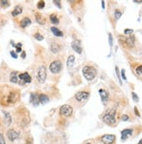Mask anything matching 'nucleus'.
<instances>
[{"label":"nucleus","mask_w":142,"mask_h":144,"mask_svg":"<svg viewBox=\"0 0 142 144\" xmlns=\"http://www.w3.org/2000/svg\"><path fill=\"white\" fill-rule=\"evenodd\" d=\"M132 99H133L134 102H136V103H138L140 99H139V96H138V95H137L136 93L132 92Z\"/></svg>","instance_id":"34"},{"label":"nucleus","mask_w":142,"mask_h":144,"mask_svg":"<svg viewBox=\"0 0 142 144\" xmlns=\"http://www.w3.org/2000/svg\"><path fill=\"white\" fill-rule=\"evenodd\" d=\"M115 115L116 110L115 109L110 108L106 111L105 115H103V122L108 125H114L116 123V119H115Z\"/></svg>","instance_id":"1"},{"label":"nucleus","mask_w":142,"mask_h":144,"mask_svg":"<svg viewBox=\"0 0 142 144\" xmlns=\"http://www.w3.org/2000/svg\"><path fill=\"white\" fill-rule=\"evenodd\" d=\"M17 74H18V72L17 71H13V72H11V76H10V81L11 82V83H17L18 81V77L17 76Z\"/></svg>","instance_id":"22"},{"label":"nucleus","mask_w":142,"mask_h":144,"mask_svg":"<svg viewBox=\"0 0 142 144\" xmlns=\"http://www.w3.org/2000/svg\"><path fill=\"white\" fill-rule=\"evenodd\" d=\"M51 31L52 32V34H53L55 37H58V38H61V37L64 36V34H63V32L61 31V30H58V28L53 27V26L51 28Z\"/></svg>","instance_id":"17"},{"label":"nucleus","mask_w":142,"mask_h":144,"mask_svg":"<svg viewBox=\"0 0 142 144\" xmlns=\"http://www.w3.org/2000/svg\"><path fill=\"white\" fill-rule=\"evenodd\" d=\"M38 99H39V103L41 104H46L49 103V97L44 94H40L38 96Z\"/></svg>","instance_id":"18"},{"label":"nucleus","mask_w":142,"mask_h":144,"mask_svg":"<svg viewBox=\"0 0 142 144\" xmlns=\"http://www.w3.org/2000/svg\"><path fill=\"white\" fill-rule=\"evenodd\" d=\"M101 5H102V9H105V2L101 1Z\"/></svg>","instance_id":"45"},{"label":"nucleus","mask_w":142,"mask_h":144,"mask_svg":"<svg viewBox=\"0 0 142 144\" xmlns=\"http://www.w3.org/2000/svg\"><path fill=\"white\" fill-rule=\"evenodd\" d=\"M25 56H26L25 51H23V52H22V54H21V57H22L23 59H24V58H25Z\"/></svg>","instance_id":"43"},{"label":"nucleus","mask_w":142,"mask_h":144,"mask_svg":"<svg viewBox=\"0 0 142 144\" xmlns=\"http://www.w3.org/2000/svg\"><path fill=\"white\" fill-rule=\"evenodd\" d=\"M0 144H5V140L3 134H0Z\"/></svg>","instance_id":"37"},{"label":"nucleus","mask_w":142,"mask_h":144,"mask_svg":"<svg viewBox=\"0 0 142 144\" xmlns=\"http://www.w3.org/2000/svg\"><path fill=\"white\" fill-rule=\"evenodd\" d=\"M25 144H33L32 143V139H27V141H26V143Z\"/></svg>","instance_id":"42"},{"label":"nucleus","mask_w":142,"mask_h":144,"mask_svg":"<svg viewBox=\"0 0 142 144\" xmlns=\"http://www.w3.org/2000/svg\"><path fill=\"white\" fill-rule=\"evenodd\" d=\"M115 70H116V74H117V77H118L119 81H120V84H122V81H121V77H120V72H119V68H118V66H116V67H115Z\"/></svg>","instance_id":"32"},{"label":"nucleus","mask_w":142,"mask_h":144,"mask_svg":"<svg viewBox=\"0 0 142 144\" xmlns=\"http://www.w3.org/2000/svg\"><path fill=\"white\" fill-rule=\"evenodd\" d=\"M132 134V129H131V128H126V129L121 131V140L122 141L126 140Z\"/></svg>","instance_id":"12"},{"label":"nucleus","mask_w":142,"mask_h":144,"mask_svg":"<svg viewBox=\"0 0 142 144\" xmlns=\"http://www.w3.org/2000/svg\"><path fill=\"white\" fill-rule=\"evenodd\" d=\"M86 144H92V143H90V142H88V143H86Z\"/></svg>","instance_id":"47"},{"label":"nucleus","mask_w":142,"mask_h":144,"mask_svg":"<svg viewBox=\"0 0 142 144\" xmlns=\"http://www.w3.org/2000/svg\"><path fill=\"white\" fill-rule=\"evenodd\" d=\"M121 16H122V12L120 11V10H116L114 11V17H115V18H116L117 20L120 19V18H121Z\"/></svg>","instance_id":"26"},{"label":"nucleus","mask_w":142,"mask_h":144,"mask_svg":"<svg viewBox=\"0 0 142 144\" xmlns=\"http://www.w3.org/2000/svg\"><path fill=\"white\" fill-rule=\"evenodd\" d=\"M121 77L124 80H126V72H125V69H121Z\"/></svg>","instance_id":"39"},{"label":"nucleus","mask_w":142,"mask_h":144,"mask_svg":"<svg viewBox=\"0 0 142 144\" xmlns=\"http://www.w3.org/2000/svg\"><path fill=\"white\" fill-rule=\"evenodd\" d=\"M13 47L16 48V51L17 52H22V49H21V46H22V44H11Z\"/></svg>","instance_id":"29"},{"label":"nucleus","mask_w":142,"mask_h":144,"mask_svg":"<svg viewBox=\"0 0 142 144\" xmlns=\"http://www.w3.org/2000/svg\"><path fill=\"white\" fill-rule=\"evenodd\" d=\"M74 62H75V57L72 56V55H71L70 57L67 58V61H66V65H67V67H68L69 69L73 66Z\"/></svg>","instance_id":"20"},{"label":"nucleus","mask_w":142,"mask_h":144,"mask_svg":"<svg viewBox=\"0 0 142 144\" xmlns=\"http://www.w3.org/2000/svg\"><path fill=\"white\" fill-rule=\"evenodd\" d=\"M10 54H11V56L13 57V58H17V57H18V55H17V53L15 51H13V50H11V51L10 52Z\"/></svg>","instance_id":"40"},{"label":"nucleus","mask_w":142,"mask_h":144,"mask_svg":"<svg viewBox=\"0 0 142 144\" xmlns=\"http://www.w3.org/2000/svg\"><path fill=\"white\" fill-rule=\"evenodd\" d=\"M134 113H135V115H136L137 116L140 117V114L139 113V110H138V109H137L136 107H134Z\"/></svg>","instance_id":"41"},{"label":"nucleus","mask_w":142,"mask_h":144,"mask_svg":"<svg viewBox=\"0 0 142 144\" xmlns=\"http://www.w3.org/2000/svg\"><path fill=\"white\" fill-rule=\"evenodd\" d=\"M44 5H45V3H44V1H39V2L37 4V6H38V9H43L44 8Z\"/></svg>","instance_id":"31"},{"label":"nucleus","mask_w":142,"mask_h":144,"mask_svg":"<svg viewBox=\"0 0 142 144\" xmlns=\"http://www.w3.org/2000/svg\"><path fill=\"white\" fill-rule=\"evenodd\" d=\"M7 136H8L9 140L13 142V141H15L16 139L18 138L19 134H18L16 130H14V129H10V130H8V132H7Z\"/></svg>","instance_id":"11"},{"label":"nucleus","mask_w":142,"mask_h":144,"mask_svg":"<svg viewBox=\"0 0 142 144\" xmlns=\"http://www.w3.org/2000/svg\"><path fill=\"white\" fill-rule=\"evenodd\" d=\"M51 49H52V52H54V53H57V52H58V50H59V47H58V45H56V44H52V45L51 46Z\"/></svg>","instance_id":"27"},{"label":"nucleus","mask_w":142,"mask_h":144,"mask_svg":"<svg viewBox=\"0 0 142 144\" xmlns=\"http://www.w3.org/2000/svg\"><path fill=\"white\" fill-rule=\"evenodd\" d=\"M134 42H135V37L133 35H130L128 38L125 39V43L129 48H132L134 45Z\"/></svg>","instance_id":"13"},{"label":"nucleus","mask_w":142,"mask_h":144,"mask_svg":"<svg viewBox=\"0 0 142 144\" xmlns=\"http://www.w3.org/2000/svg\"><path fill=\"white\" fill-rule=\"evenodd\" d=\"M82 73H83V75H84V77H86V80L91 81V80H93V79L96 77L98 72H97V69L94 67L86 65L83 68Z\"/></svg>","instance_id":"2"},{"label":"nucleus","mask_w":142,"mask_h":144,"mask_svg":"<svg viewBox=\"0 0 142 144\" xmlns=\"http://www.w3.org/2000/svg\"><path fill=\"white\" fill-rule=\"evenodd\" d=\"M53 4H55V5H57L59 9H61V7H62V5H61V3H60V1H58V0H53Z\"/></svg>","instance_id":"36"},{"label":"nucleus","mask_w":142,"mask_h":144,"mask_svg":"<svg viewBox=\"0 0 142 144\" xmlns=\"http://www.w3.org/2000/svg\"><path fill=\"white\" fill-rule=\"evenodd\" d=\"M35 18H36V21L37 23L40 24H44V22H45V19L42 17V15L40 13H36L35 14Z\"/></svg>","instance_id":"23"},{"label":"nucleus","mask_w":142,"mask_h":144,"mask_svg":"<svg viewBox=\"0 0 142 144\" xmlns=\"http://www.w3.org/2000/svg\"><path fill=\"white\" fill-rule=\"evenodd\" d=\"M34 38H35V39H37L38 41H42V40H44V37H43L41 34H39V33H36L34 35Z\"/></svg>","instance_id":"30"},{"label":"nucleus","mask_w":142,"mask_h":144,"mask_svg":"<svg viewBox=\"0 0 142 144\" xmlns=\"http://www.w3.org/2000/svg\"><path fill=\"white\" fill-rule=\"evenodd\" d=\"M50 20L53 24H58V22H59V20H58L56 14H52L50 16Z\"/></svg>","instance_id":"24"},{"label":"nucleus","mask_w":142,"mask_h":144,"mask_svg":"<svg viewBox=\"0 0 142 144\" xmlns=\"http://www.w3.org/2000/svg\"><path fill=\"white\" fill-rule=\"evenodd\" d=\"M19 98V93L17 90L14 91H11L9 94L8 97H7V103H16L17 101Z\"/></svg>","instance_id":"6"},{"label":"nucleus","mask_w":142,"mask_h":144,"mask_svg":"<svg viewBox=\"0 0 142 144\" xmlns=\"http://www.w3.org/2000/svg\"><path fill=\"white\" fill-rule=\"evenodd\" d=\"M135 72H136V74L139 77H142V65L138 66L136 68V69H135Z\"/></svg>","instance_id":"28"},{"label":"nucleus","mask_w":142,"mask_h":144,"mask_svg":"<svg viewBox=\"0 0 142 144\" xmlns=\"http://www.w3.org/2000/svg\"><path fill=\"white\" fill-rule=\"evenodd\" d=\"M72 48L73 49L74 51L77 52L78 54L82 53V48H81V45H80L79 40H74V41H72Z\"/></svg>","instance_id":"9"},{"label":"nucleus","mask_w":142,"mask_h":144,"mask_svg":"<svg viewBox=\"0 0 142 144\" xmlns=\"http://www.w3.org/2000/svg\"><path fill=\"white\" fill-rule=\"evenodd\" d=\"M0 5L2 6L3 8H6V7H9L10 6V3L7 0H1L0 1Z\"/></svg>","instance_id":"25"},{"label":"nucleus","mask_w":142,"mask_h":144,"mask_svg":"<svg viewBox=\"0 0 142 144\" xmlns=\"http://www.w3.org/2000/svg\"><path fill=\"white\" fill-rule=\"evenodd\" d=\"M32 24V20L30 19L29 18H24L21 20V22H20V27L24 29L26 28L27 26H29L30 24Z\"/></svg>","instance_id":"16"},{"label":"nucleus","mask_w":142,"mask_h":144,"mask_svg":"<svg viewBox=\"0 0 142 144\" xmlns=\"http://www.w3.org/2000/svg\"><path fill=\"white\" fill-rule=\"evenodd\" d=\"M98 93H99L100 95V97H101V100H102V102H106V101L108 100V98H109V95H108L107 91L106 90V89H100L99 90H98Z\"/></svg>","instance_id":"15"},{"label":"nucleus","mask_w":142,"mask_h":144,"mask_svg":"<svg viewBox=\"0 0 142 144\" xmlns=\"http://www.w3.org/2000/svg\"><path fill=\"white\" fill-rule=\"evenodd\" d=\"M30 102L32 103L33 105L37 106V105L39 104V99H38V96L35 93H32L31 94V97H30Z\"/></svg>","instance_id":"14"},{"label":"nucleus","mask_w":142,"mask_h":144,"mask_svg":"<svg viewBox=\"0 0 142 144\" xmlns=\"http://www.w3.org/2000/svg\"><path fill=\"white\" fill-rule=\"evenodd\" d=\"M124 33H125V35H127V36L132 35L133 30H132V29H126V30H124Z\"/></svg>","instance_id":"33"},{"label":"nucleus","mask_w":142,"mask_h":144,"mask_svg":"<svg viewBox=\"0 0 142 144\" xmlns=\"http://www.w3.org/2000/svg\"><path fill=\"white\" fill-rule=\"evenodd\" d=\"M4 123H5L6 126H10L11 123V116L8 112L4 111Z\"/></svg>","instance_id":"19"},{"label":"nucleus","mask_w":142,"mask_h":144,"mask_svg":"<svg viewBox=\"0 0 142 144\" xmlns=\"http://www.w3.org/2000/svg\"><path fill=\"white\" fill-rule=\"evenodd\" d=\"M49 69H50L51 72L53 74H57L58 72H60V70L62 69V63L61 62L56 60V61H53L49 66Z\"/></svg>","instance_id":"4"},{"label":"nucleus","mask_w":142,"mask_h":144,"mask_svg":"<svg viewBox=\"0 0 142 144\" xmlns=\"http://www.w3.org/2000/svg\"><path fill=\"white\" fill-rule=\"evenodd\" d=\"M47 77V73H46V69L44 65H41L38 67V71H37V79L39 83H44Z\"/></svg>","instance_id":"3"},{"label":"nucleus","mask_w":142,"mask_h":144,"mask_svg":"<svg viewBox=\"0 0 142 144\" xmlns=\"http://www.w3.org/2000/svg\"><path fill=\"white\" fill-rule=\"evenodd\" d=\"M18 78L23 81L24 83H30L32 82V77L29 75L27 72H24V73H21L18 75Z\"/></svg>","instance_id":"10"},{"label":"nucleus","mask_w":142,"mask_h":144,"mask_svg":"<svg viewBox=\"0 0 142 144\" xmlns=\"http://www.w3.org/2000/svg\"><path fill=\"white\" fill-rule=\"evenodd\" d=\"M22 11H23L22 7L19 6V5H18V6H16V7L14 8V10L11 11V15L13 17H16V16H18V15H19V14L22 13Z\"/></svg>","instance_id":"21"},{"label":"nucleus","mask_w":142,"mask_h":144,"mask_svg":"<svg viewBox=\"0 0 142 144\" xmlns=\"http://www.w3.org/2000/svg\"><path fill=\"white\" fill-rule=\"evenodd\" d=\"M72 108L70 106V105L68 104H65V105H62V106L60 107L59 109V113L61 115H63V116L65 117H68L70 116L72 114Z\"/></svg>","instance_id":"5"},{"label":"nucleus","mask_w":142,"mask_h":144,"mask_svg":"<svg viewBox=\"0 0 142 144\" xmlns=\"http://www.w3.org/2000/svg\"><path fill=\"white\" fill-rule=\"evenodd\" d=\"M108 41H109V45H110V47H112V36L111 33L108 34Z\"/></svg>","instance_id":"35"},{"label":"nucleus","mask_w":142,"mask_h":144,"mask_svg":"<svg viewBox=\"0 0 142 144\" xmlns=\"http://www.w3.org/2000/svg\"><path fill=\"white\" fill-rule=\"evenodd\" d=\"M134 3H137V4H141L142 3V0H133Z\"/></svg>","instance_id":"44"},{"label":"nucleus","mask_w":142,"mask_h":144,"mask_svg":"<svg viewBox=\"0 0 142 144\" xmlns=\"http://www.w3.org/2000/svg\"><path fill=\"white\" fill-rule=\"evenodd\" d=\"M121 120H122L123 122H126V121L129 120V116H128L127 115H123L122 116H121Z\"/></svg>","instance_id":"38"},{"label":"nucleus","mask_w":142,"mask_h":144,"mask_svg":"<svg viewBox=\"0 0 142 144\" xmlns=\"http://www.w3.org/2000/svg\"><path fill=\"white\" fill-rule=\"evenodd\" d=\"M138 144H142V140H140V142H139Z\"/></svg>","instance_id":"46"},{"label":"nucleus","mask_w":142,"mask_h":144,"mask_svg":"<svg viewBox=\"0 0 142 144\" xmlns=\"http://www.w3.org/2000/svg\"><path fill=\"white\" fill-rule=\"evenodd\" d=\"M116 140V136L114 134H104L101 137V142L104 144H112Z\"/></svg>","instance_id":"7"},{"label":"nucleus","mask_w":142,"mask_h":144,"mask_svg":"<svg viewBox=\"0 0 142 144\" xmlns=\"http://www.w3.org/2000/svg\"><path fill=\"white\" fill-rule=\"evenodd\" d=\"M88 97H89V92H86V91H79V92L76 93V95H75V99L78 102L86 101Z\"/></svg>","instance_id":"8"}]
</instances>
